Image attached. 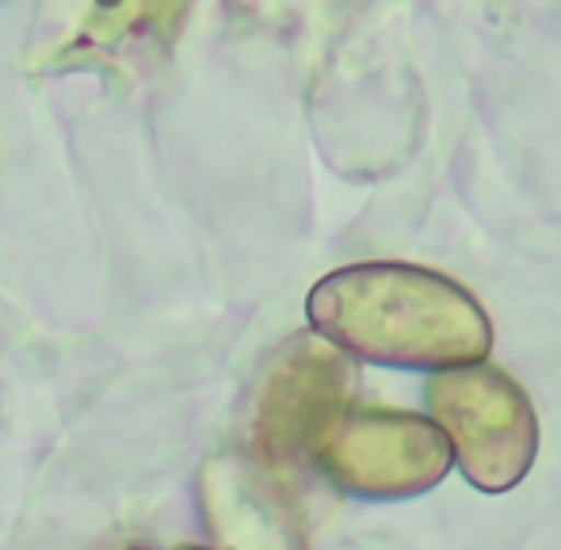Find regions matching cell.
<instances>
[{
  "instance_id": "1",
  "label": "cell",
  "mask_w": 561,
  "mask_h": 550,
  "mask_svg": "<svg viewBox=\"0 0 561 550\" xmlns=\"http://www.w3.org/2000/svg\"><path fill=\"white\" fill-rule=\"evenodd\" d=\"M310 321L325 341L370 364L432 371L481 364L493 329L450 275L413 264H355L313 287Z\"/></svg>"
},
{
  "instance_id": "5",
  "label": "cell",
  "mask_w": 561,
  "mask_h": 550,
  "mask_svg": "<svg viewBox=\"0 0 561 550\" xmlns=\"http://www.w3.org/2000/svg\"><path fill=\"white\" fill-rule=\"evenodd\" d=\"M222 536L229 550H306L287 497L267 478L233 470Z\"/></svg>"
},
{
  "instance_id": "2",
  "label": "cell",
  "mask_w": 561,
  "mask_h": 550,
  "mask_svg": "<svg viewBox=\"0 0 561 550\" xmlns=\"http://www.w3.org/2000/svg\"><path fill=\"white\" fill-rule=\"evenodd\" d=\"M428 405L450 459L478 490L504 493L524 482L539 451V421L508 375L485 364L455 367L432 379Z\"/></svg>"
},
{
  "instance_id": "3",
  "label": "cell",
  "mask_w": 561,
  "mask_h": 550,
  "mask_svg": "<svg viewBox=\"0 0 561 550\" xmlns=\"http://www.w3.org/2000/svg\"><path fill=\"white\" fill-rule=\"evenodd\" d=\"M321 470L359 497H416L450 470L436 424L401 410H340L310 447Z\"/></svg>"
},
{
  "instance_id": "4",
  "label": "cell",
  "mask_w": 561,
  "mask_h": 550,
  "mask_svg": "<svg viewBox=\"0 0 561 550\" xmlns=\"http://www.w3.org/2000/svg\"><path fill=\"white\" fill-rule=\"evenodd\" d=\"M347 390V364L318 341H298L279 359L260 398V444L275 459L313 447L318 432L340 413Z\"/></svg>"
}]
</instances>
